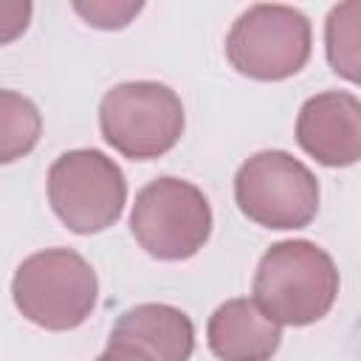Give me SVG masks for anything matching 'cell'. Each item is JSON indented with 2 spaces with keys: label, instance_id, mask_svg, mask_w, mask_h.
I'll return each mask as SVG.
<instances>
[{
  "label": "cell",
  "instance_id": "cell-6",
  "mask_svg": "<svg viewBox=\"0 0 361 361\" xmlns=\"http://www.w3.org/2000/svg\"><path fill=\"white\" fill-rule=\"evenodd\" d=\"M130 228L147 254L158 259H189L212 234V209L195 183L158 178L135 195Z\"/></svg>",
  "mask_w": 361,
  "mask_h": 361
},
{
  "label": "cell",
  "instance_id": "cell-8",
  "mask_svg": "<svg viewBox=\"0 0 361 361\" xmlns=\"http://www.w3.org/2000/svg\"><path fill=\"white\" fill-rule=\"evenodd\" d=\"M296 141L324 166H350L361 158V104L353 93L327 90L307 99L296 118Z\"/></svg>",
  "mask_w": 361,
  "mask_h": 361
},
{
  "label": "cell",
  "instance_id": "cell-3",
  "mask_svg": "<svg viewBox=\"0 0 361 361\" xmlns=\"http://www.w3.org/2000/svg\"><path fill=\"white\" fill-rule=\"evenodd\" d=\"M183 104L161 82H124L104 93L99 127L104 141L133 161L169 152L183 135Z\"/></svg>",
  "mask_w": 361,
  "mask_h": 361
},
{
  "label": "cell",
  "instance_id": "cell-13",
  "mask_svg": "<svg viewBox=\"0 0 361 361\" xmlns=\"http://www.w3.org/2000/svg\"><path fill=\"white\" fill-rule=\"evenodd\" d=\"M73 11L96 28H124L141 11V3H73Z\"/></svg>",
  "mask_w": 361,
  "mask_h": 361
},
{
  "label": "cell",
  "instance_id": "cell-4",
  "mask_svg": "<svg viewBox=\"0 0 361 361\" xmlns=\"http://www.w3.org/2000/svg\"><path fill=\"white\" fill-rule=\"evenodd\" d=\"M226 56L243 76L259 82L288 79L310 59V23L290 6L257 3L234 20Z\"/></svg>",
  "mask_w": 361,
  "mask_h": 361
},
{
  "label": "cell",
  "instance_id": "cell-1",
  "mask_svg": "<svg viewBox=\"0 0 361 361\" xmlns=\"http://www.w3.org/2000/svg\"><path fill=\"white\" fill-rule=\"evenodd\" d=\"M338 293L333 257L310 240L271 245L254 274V305L276 324L305 327L327 316Z\"/></svg>",
  "mask_w": 361,
  "mask_h": 361
},
{
  "label": "cell",
  "instance_id": "cell-7",
  "mask_svg": "<svg viewBox=\"0 0 361 361\" xmlns=\"http://www.w3.org/2000/svg\"><path fill=\"white\" fill-rule=\"evenodd\" d=\"M240 212L265 228H302L319 212V180L282 149L251 155L234 178Z\"/></svg>",
  "mask_w": 361,
  "mask_h": 361
},
{
  "label": "cell",
  "instance_id": "cell-15",
  "mask_svg": "<svg viewBox=\"0 0 361 361\" xmlns=\"http://www.w3.org/2000/svg\"><path fill=\"white\" fill-rule=\"evenodd\" d=\"M96 361H152L149 355H144L141 350L130 347V344H118V341H110L107 350L96 358Z\"/></svg>",
  "mask_w": 361,
  "mask_h": 361
},
{
  "label": "cell",
  "instance_id": "cell-11",
  "mask_svg": "<svg viewBox=\"0 0 361 361\" xmlns=\"http://www.w3.org/2000/svg\"><path fill=\"white\" fill-rule=\"evenodd\" d=\"M42 133V116L37 104L14 90H0V164H11L28 155Z\"/></svg>",
  "mask_w": 361,
  "mask_h": 361
},
{
  "label": "cell",
  "instance_id": "cell-12",
  "mask_svg": "<svg viewBox=\"0 0 361 361\" xmlns=\"http://www.w3.org/2000/svg\"><path fill=\"white\" fill-rule=\"evenodd\" d=\"M361 3L350 0L327 17V59L336 73L358 82V42H361Z\"/></svg>",
  "mask_w": 361,
  "mask_h": 361
},
{
  "label": "cell",
  "instance_id": "cell-9",
  "mask_svg": "<svg viewBox=\"0 0 361 361\" xmlns=\"http://www.w3.org/2000/svg\"><path fill=\"white\" fill-rule=\"evenodd\" d=\"M206 338L223 361H268L279 347L282 330L254 299H228L212 313Z\"/></svg>",
  "mask_w": 361,
  "mask_h": 361
},
{
  "label": "cell",
  "instance_id": "cell-2",
  "mask_svg": "<svg viewBox=\"0 0 361 361\" xmlns=\"http://www.w3.org/2000/svg\"><path fill=\"white\" fill-rule=\"evenodd\" d=\"M96 293V271L71 248H45L25 257L11 282L17 310L45 330L79 327L90 316Z\"/></svg>",
  "mask_w": 361,
  "mask_h": 361
},
{
  "label": "cell",
  "instance_id": "cell-10",
  "mask_svg": "<svg viewBox=\"0 0 361 361\" xmlns=\"http://www.w3.org/2000/svg\"><path fill=\"white\" fill-rule=\"evenodd\" d=\"M110 341L130 344L152 361H189L195 350V327L178 307L138 305L118 316Z\"/></svg>",
  "mask_w": 361,
  "mask_h": 361
},
{
  "label": "cell",
  "instance_id": "cell-5",
  "mask_svg": "<svg viewBox=\"0 0 361 361\" xmlns=\"http://www.w3.org/2000/svg\"><path fill=\"white\" fill-rule=\"evenodd\" d=\"M54 214L76 234H96L121 217L127 180L121 166L99 149H71L48 169Z\"/></svg>",
  "mask_w": 361,
  "mask_h": 361
},
{
  "label": "cell",
  "instance_id": "cell-14",
  "mask_svg": "<svg viewBox=\"0 0 361 361\" xmlns=\"http://www.w3.org/2000/svg\"><path fill=\"white\" fill-rule=\"evenodd\" d=\"M31 20V3L17 0V3H0V45L17 39Z\"/></svg>",
  "mask_w": 361,
  "mask_h": 361
}]
</instances>
